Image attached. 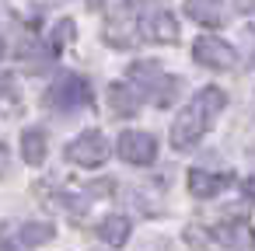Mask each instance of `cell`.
I'll use <instances>...</instances> for the list:
<instances>
[{"label":"cell","instance_id":"8fae6325","mask_svg":"<svg viewBox=\"0 0 255 251\" xmlns=\"http://www.w3.org/2000/svg\"><path fill=\"white\" fill-rule=\"evenodd\" d=\"M185 14L196 25H206V28L224 25V4L220 0H185Z\"/></svg>","mask_w":255,"mask_h":251},{"label":"cell","instance_id":"6da1fadb","mask_svg":"<svg viewBox=\"0 0 255 251\" xmlns=\"http://www.w3.org/2000/svg\"><path fill=\"white\" fill-rule=\"evenodd\" d=\"M227 108V94L220 87H203L192 94V101L178 112L175 126H171V147L175 150H192L206 133L210 126L220 119V112Z\"/></svg>","mask_w":255,"mask_h":251},{"label":"cell","instance_id":"ba28073f","mask_svg":"<svg viewBox=\"0 0 255 251\" xmlns=\"http://www.w3.org/2000/svg\"><path fill=\"white\" fill-rule=\"evenodd\" d=\"M231 174H213V171H203V167H192L189 171V192L196 195V199H213L217 192H224V188H231Z\"/></svg>","mask_w":255,"mask_h":251},{"label":"cell","instance_id":"7c38bea8","mask_svg":"<svg viewBox=\"0 0 255 251\" xmlns=\"http://www.w3.org/2000/svg\"><path fill=\"white\" fill-rule=\"evenodd\" d=\"M46 154H49V136H46V129H25V133H21V157L35 167V164L46 161Z\"/></svg>","mask_w":255,"mask_h":251},{"label":"cell","instance_id":"2e32d148","mask_svg":"<svg viewBox=\"0 0 255 251\" xmlns=\"http://www.w3.org/2000/svg\"><path fill=\"white\" fill-rule=\"evenodd\" d=\"M4 171H7V147L0 143V174H4Z\"/></svg>","mask_w":255,"mask_h":251},{"label":"cell","instance_id":"3957f363","mask_svg":"<svg viewBox=\"0 0 255 251\" xmlns=\"http://www.w3.org/2000/svg\"><path fill=\"white\" fill-rule=\"evenodd\" d=\"M129 87L140 91V98H154L161 108H168L178 94V81L168 77L157 63H133L129 70Z\"/></svg>","mask_w":255,"mask_h":251},{"label":"cell","instance_id":"30bf717a","mask_svg":"<svg viewBox=\"0 0 255 251\" xmlns=\"http://www.w3.org/2000/svg\"><path fill=\"white\" fill-rule=\"evenodd\" d=\"M129 234H133V223H129V216H123V213H109V216L98 223V237H102L105 244H112V248H123V244L129 241Z\"/></svg>","mask_w":255,"mask_h":251},{"label":"cell","instance_id":"9c48e42d","mask_svg":"<svg viewBox=\"0 0 255 251\" xmlns=\"http://www.w3.org/2000/svg\"><path fill=\"white\" fill-rule=\"evenodd\" d=\"M109 105H112V115H116V119H119V115L129 119V115L140 112L143 98H140V91L129 87V84H112V87H109Z\"/></svg>","mask_w":255,"mask_h":251},{"label":"cell","instance_id":"e0dca14e","mask_svg":"<svg viewBox=\"0 0 255 251\" xmlns=\"http://www.w3.org/2000/svg\"><path fill=\"white\" fill-rule=\"evenodd\" d=\"M4 49H7V46H4V39H0V60H4Z\"/></svg>","mask_w":255,"mask_h":251},{"label":"cell","instance_id":"4fadbf2b","mask_svg":"<svg viewBox=\"0 0 255 251\" xmlns=\"http://www.w3.org/2000/svg\"><path fill=\"white\" fill-rule=\"evenodd\" d=\"M21 244H28V248H39V244H49L53 237H56V227L53 223H21Z\"/></svg>","mask_w":255,"mask_h":251},{"label":"cell","instance_id":"9a60e30c","mask_svg":"<svg viewBox=\"0 0 255 251\" xmlns=\"http://www.w3.org/2000/svg\"><path fill=\"white\" fill-rule=\"evenodd\" d=\"M67 39H74V21H60V25H56V35H53V53H56V46H63Z\"/></svg>","mask_w":255,"mask_h":251},{"label":"cell","instance_id":"5bb4252c","mask_svg":"<svg viewBox=\"0 0 255 251\" xmlns=\"http://www.w3.org/2000/svg\"><path fill=\"white\" fill-rule=\"evenodd\" d=\"M105 39H109L112 46H129V42H133V32H129V25L123 21L119 28H112V25H109V28H105Z\"/></svg>","mask_w":255,"mask_h":251},{"label":"cell","instance_id":"5b68a950","mask_svg":"<svg viewBox=\"0 0 255 251\" xmlns=\"http://www.w3.org/2000/svg\"><path fill=\"white\" fill-rule=\"evenodd\" d=\"M116 150H119V157H123L126 164L143 167V164H154V157H157V140H154V133H143V129H126V133H119Z\"/></svg>","mask_w":255,"mask_h":251},{"label":"cell","instance_id":"52a82bcc","mask_svg":"<svg viewBox=\"0 0 255 251\" xmlns=\"http://www.w3.org/2000/svg\"><path fill=\"white\" fill-rule=\"evenodd\" d=\"M192 60H196L199 67H210V70H231V67L238 63V53H234L224 39L203 35V39H196V46H192Z\"/></svg>","mask_w":255,"mask_h":251},{"label":"cell","instance_id":"8992f818","mask_svg":"<svg viewBox=\"0 0 255 251\" xmlns=\"http://www.w3.org/2000/svg\"><path fill=\"white\" fill-rule=\"evenodd\" d=\"M136 32L147 39V42H175L178 39V21L171 11L164 7H147L136 21Z\"/></svg>","mask_w":255,"mask_h":251},{"label":"cell","instance_id":"7a4b0ae2","mask_svg":"<svg viewBox=\"0 0 255 251\" xmlns=\"http://www.w3.org/2000/svg\"><path fill=\"white\" fill-rule=\"evenodd\" d=\"M46 101H49L53 112H60V115H77L81 108H88V105L95 101V87H91V81L81 77V74H60V77L53 81Z\"/></svg>","mask_w":255,"mask_h":251},{"label":"cell","instance_id":"277c9868","mask_svg":"<svg viewBox=\"0 0 255 251\" xmlns=\"http://www.w3.org/2000/svg\"><path fill=\"white\" fill-rule=\"evenodd\" d=\"M109 154H112V147H109L105 133H98V129L81 133V136L67 147V161L77 164V167H102V164L109 161Z\"/></svg>","mask_w":255,"mask_h":251}]
</instances>
